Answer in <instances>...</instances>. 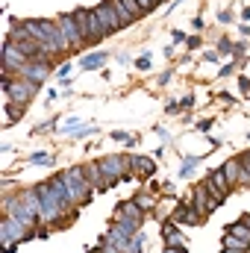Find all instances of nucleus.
Masks as SVG:
<instances>
[{"mask_svg": "<svg viewBox=\"0 0 250 253\" xmlns=\"http://www.w3.org/2000/svg\"><path fill=\"white\" fill-rule=\"evenodd\" d=\"M24 30L33 42H39L47 53H59V50H68L62 33H59V24L56 21H42V18H30L24 21Z\"/></svg>", "mask_w": 250, "mask_h": 253, "instance_id": "f257e3e1", "label": "nucleus"}, {"mask_svg": "<svg viewBox=\"0 0 250 253\" xmlns=\"http://www.w3.org/2000/svg\"><path fill=\"white\" fill-rule=\"evenodd\" d=\"M59 177H62V186H65V194H68V203H71V206L88 203L91 183H88V177H85V168H68Z\"/></svg>", "mask_w": 250, "mask_h": 253, "instance_id": "f03ea898", "label": "nucleus"}, {"mask_svg": "<svg viewBox=\"0 0 250 253\" xmlns=\"http://www.w3.org/2000/svg\"><path fill=\"white\" fill-rule=\"evenodd\" d=\"M94 12H97L100 24L106 27V33H118L121 27H126V24H132V21H135V18L126 12V9L121 6V3H118V0H112V3H100Z\"/></svg>", "mask_w": 250, "mask_h": 253, "instance_id": "7ed1b4c3", "label": "nucleus"}, {"mask_svg": "<svg viewBox=\"0 0 250 253\" xmlns=\"http://www.w3.org/2000/svg\"><path fill=\"white\" fill-rule=\"evenodd\" d=\"M3 88H6V94H9V100L12 103H30L33 100V94L39 91V83H33V80H12V74H6L3 77Z\"/></svg>", "mask_w": 250, "mask_h": 253, "instance_id": "20e7f679", "label": "nucleus"}, {"mask_svg": "<svg viewBox=\"0 0 250 253\" xmlns=\"http://www.w3.org/2000/svg\"><path fill=\"white\" fill-rule=\"evenodd\" d=\"M97 165H100V171H103L106 189H109L118 177H129V174H126V168H129V159H126V156H103Z\"/></svg>", "mask_w": 250, "mask_h": 253, "instance_id": "39448f33", "label": "nucleus"}, {"mask_svg": "<svg viewBox=\"0 0 250 253\" xmlns=\"http://www.w3.org/2000/svg\"><path fill=\"white\" fill-rule=\"evenodd\" d=\"M3 206H6V215H9V218H15V221H21L24 227H33V224L39 221V218L30 212V206L24 203V197H21V194H18V197H6V203H3Z\"/></svg>", "mask_w": 250, "mask_h": 253, "instance_id": "423d86ee", "label": "nucleus"}, {"mask_svg": "<svg viewBox=\"0 0 250 253\" xmlns=\"http://www.w3.org/2000/svg\"><path fill=\"white\" fill-rule=\"evenodd\" d=\"M56 24H59V33H62V39H65V44L68 47H83V33H80V27H77V21H74V15H59L56 18Z\"/></svg>", "mask_w": 250, "mask_h": 253, "instance_id": "0eeeda50", "label": "nucleus"}, {"mask_svg": "<svg viewBox=\"0 0 250 253\" xmlns=\"http://www.w3.org/2000/svg\"><path fill=\"white\" fill-rule=\"evenodd\" d=\"M0 236H3V242H24V239L33 236V227H24L21 221H15V218L6 215L0 221Z\"/></svg>", "mask_w": 250, "mask_h": 253, "instance_id": "6e6552de", "label": "nucleus"}, {"mask_svg": "<svg viewBox=\"0 0 250 253\" xmlns=\"http://www.w3.org/2000/svg\"><path fill=\"white\" fill-rule=\"evenodd\" d=\"M27 62H30V56H27L18 44L6 42V50H3V65H6V74H21Z\"/></svg>", "mask_w": 250, "mask_h": 253, "instance_id": "1a4fd4ad", "label": "nucleus"}, {"mask_svg": "<svg viewBox=\"0 0 250 253\" xmlns=\"http://www.w3.org/2000/svg\"><path fill=\"white\" fill-rule=\"evenodd\" d=\"M191 206H194L200 215H206V212H212V209H215V197H212V189H209V183H200V186L194 189Z\"/></svg>", "mask_w": 250, "mask_h": 253, "instance_id": "9d476101", "label": "nucleus"}, {"mask_svg": "<svg viewBox=\"0 0 250 253\" xmlns=\"http://www.w3.org/2000/svg\"><path fill=\"white\" fill-rule=\"evenodd\" d=\"M24 80H33V83H42L50 77V62H27L24 71H21Z\"/></svg>", "mask_w": 250, "mask_h": 253, "instance_id": "9b49d317", "label": "nucleus"}, {"mask_svg": "<svg viewBox=\"0 0 250 253\" xmlns=\"http://www.w3.org/2000/svg\"><path fill=\"white\" fill-rule=\"evenodd\" d=\"M200 218H203V215H200L191 203H188V206H180V209L171 215V221H174V224H191V227H194V224H200Z\"/></svg>", "mask_w": 250, "mask_h": 253, "instance_id": "f8f14e48", "label": "nucleus"}, {"mask_svg": "<svg viewBox=\"0 0 250 253\" xmlns=\"http://www.w3.org/2000/svg\"><path fill=\"white\" fill-rule=\"evenodd\" d=\"M129 168H132V174H141V177H150L156 171L153 159H147V156H129Z\"/></svg>", "mask_w": 250, "mask_h": 253, "instance_id": "ddd939ff", "label": "nucleus"}, {"mask_svg": "<svg viewBox=\"0 0 250 253\" xmlns=\"http://www.w3.org/2000/svg\"><path fill=\"white\" fill-rule=\"evenodd\" d=\"M162 239H165V248H186V239H183V233L174 224L162 227Z\"/></svg>", "mask_w": 250, "mask_h": 253, "instance_id": "4468645a", "label": "nucleus"}, {"mask_svg": "<svg viewBox=\"0 0 250 253\" xmlns=\"http://www.w3.org/2000/svg\"><path fill=\"white\" fill-rule=\"evenodd\" d=\"M224 177L230 180V186H236V183H242V159H230V162H224Z\"/></svg>", "mask_w": 250, "mask_h": 253, "instance_id": "2eb2a0df", "label": "nucleus"}, {"mask_svg": "<svg viewBox=\"0 0 250 253\" xmlns=\"http://www.w3.org/2000/svg\"><path fill=\"white\" fill-rule=\"evenodd\" d=\"M118 215H124V218H132V221H138V224H141V218H144V209H141L135 200H124V203L118 206Z\"/></svg>", "mask_w": 250, "mask_h": 253, "instance_id": "dca6fc26", "label": "nucleus"}, {"mask_svg": "<svg viewBox=\"0 0 250 253\" xmlns=\"http://www.w3.org/2000/svg\"><path fill=\"white\" fill-rule=\"evenodd\" d=\"M206 183H209V186H212L215 191H221V194H227V191H230V180L224 177V171H212Z\"/></svg>", "mask_w": 250, "mask_h": 253, "instance_id": "f3484780", "label": "nucleus"}, {"mask_svg": "<svg viewBox=\"0 0 250 253\" xmlns=\"http://www.w3.org/2000/svg\"><path fill=\"white\" fill-rule=\"evenodd\" d=\"M227 233L230 236H236V239H242V242H250V227L242 221V224H230L227 227Z\"/></svg>", "mask_w": 250, "mask_h": 253, "instance_id": "a211bd4d", "label": "nucleus"}, {"mask_svg": "<svg viewBox=\"0 0 250 253\" xmlns=\"http://www.w3.org/2000/svg\"><path fill=\"white\" fill-rule=\"evenodd\" d=\"M103 65H106V53H91V56L83 59V68H85V71H91V68H103Z\"/></svg>", "mask_w": 250, "mask_h": 253, "instance_id": "6ab92c4d", "label": "nucleus"}, {"mask_svg": "<svg viewBox=\"0 0 250 253\" xmlns=\"http://www.w3.org/2000/svg\"><path fill=\"white\" fill-rule=\"evenodd\" d=\"M144 245H147L144 233H135V236L129 239V245H126V253H141V251H144Z\"/></svg>", "mask_w": 250, "mask_h": 253, "instance_id": "aec40b11", "label": "nucleus"}, {"mask_svg": "<svg viewBox=\"0 0 250 253\" xmlns=\"http://www.w3.org/2000/svg\"><path fill=\"white\" fill-rule=\"evenodd\" d=\"M118 3L124 6V9L129 12V15H132V18H138V15H144V12H141V6H138V0H118Z\"/></svg>", "mask_w": 250, "mask_h": 253, "instance_id": "412c9836", "label": "nucleus"}, {"mask_svg": "<svg viewBox=\"0 0 250 253\" xmlns=\"http://www.w3.org/2000/svg\"><path fill=\"white\" fill-rule=\"evenodd\" d=\"M30 165H53V156L50 153H33L30 156Z\"/></svg>", "mask_w": 250, "mask_h": 253, "instance_id": "4be33fe9", "label": "nucleus"}, {"mask_svg": "<svg viewBox=\"0 0 250 253\" xmlns=\"http://www.w3.org/2000/svg\"><path fill=\"white\" fill-rule=\"evenodd\" d=\"M21 109H24V103H12V100H9V109H6V115H9V121H15V118L21 115Z\"/></svg>", "mask_w": 250, "mask_h": 253, "instance_id": "5701e85b", "label": "nucleus"}, {"mask_svg": "<svg viewBox=\"0 0 250 253\" xmlns=\"http://www.w3.org/2000/svg\"><path fill=\"white\" fill-rule=\"evenodd\" d=\"M135 203H138L141 209H150V206H153V197H150V194H141V191H138V194H135Z\"/></svg>", "mask_w": 250, "mask_h": 253, "instance_id": "b1692460", "label": "nucleus"}, {"mask_svg": "<svg viewBox=\"0 0 250 253\" xmlns=\"http://www.w3.org/2000/svg\"><path fill=\"white\" fill-rule=\"evenodd\" d=\"M80 129H83V121L80 118H68L65 121V132H80Z\"/></svg>", "mask_w": 250, "mask_h": 253, "instance_id": "393cba45", "label": "nucleus"}, {"mask_svg": "<svg viewBox=\"0 0 250 253\" xmlns=\"http://www.w3.org/2000/svg\"><path fill=\"white\" fill-rule=\"evenodd\" d=\"M194 168H197V159L191 156V159H186V162H183V171H180V177H188V174H191Z\"/></svg>", "mask_w": 250, "mask_h": 253, "instance_id": "a878e982", "label": "nucleus"}, {"mask_svg": "<svg viewBox=\"0 0 250 253\" xmlns=\"http://www.w3.org/2000/svg\"><path fill=\"white\" fill-rule=\"evenodd\" d=\"M135 68H141V71H147V68H150V56L144 53L141 59H135Z\"/></svg>", "mask_w": 250, "mask_h": 253, "instance_id": "bb28decb", "label": "nucleus"}, {"mask_svg": "<svg viewBox=\"0 0 250 253\" xmlns=\"http://www.w3.org/2000/svg\"><path fill=\"white\" fill-rule=\"evenodd\" d=\"M138 6H141V12H144V15H147V12H150V9H153V6H156V3H153V0H138Z\"/></svg>", "mask_w": 250, "mask_h": 253, "instance_id": "cd10ccee", "label": "nucleus"}, {"mask_svg": "<svg viewBox=\"0 0 250 253\" xmlns=\"http://www.w3.org/2000/svg\"><path fill=\"white\" fill-rule=\"evenodd\" d=\"M15 248H18V242H3V253H15Z\"/></svg>", "mask_w": 250, "mask_h": 253, "instance_id": "c85d7f7f", "label": "nucleus"}, {"mask_svg": "<svg viewBox=\"0 0 250 253\" xmlns=\"http://www.w3.org/2000/svg\"><path fill=\"white\" fill-rule=\"evenodd\" d=\"M112 138H115V141H129V135H126V132H118V129L112 132Z\"/></svg>", "mask_w": 250, "mask_h": 253, "instance_id": "c756f323", "label": "nucleus"}, {"mask_svg": "<svg viewBox=\"0 0 250 253\" xmlns=\"http://www.w3.org/2000/svg\"><path fill=\"white\" fill-rule=\"evenodd\" d=\"M197 129H200V132H209V129H212V121H200V126H197Z\"/></svg>", "mask_w": 250, "mask_h": 253, "instance_id": "7c9ffc66", "label": "nucleus"}, {"mask_svg": "<svg viewBox=\"0 0 250 253\" xmlns=\"http://www.w3.org/2000/svg\"><path fill=\"white\" fill-rule=\"evenodd\" d=\"M59 77H62V80L65 77H71V65H62V68H59Z\"/></svg>", "mask_w": 250, "mask_h": 253, "instance_id": "2f4dec72", "label": "nucleus"}, {"mask_svg": "<svg viewBox=\"0 0 250 253\" xmlns=\"http://www.w3.org/2000/svg\"><path fill=\"white\" fill-rule=\"evenodd\" d=\"M218 18H221V21H224V24H230V21H233V12H221V15H218Z\"/></svg>", "mask_w": 250, "mask_h": 253, "instance_id": "473e14b6", "label": "nucleus"}, {"mask_svg": "<svg viewBox=\"0 0 250 253\" xmlns=\"http://www.w3.org/2000/svg\"><path fill=\"white\" fill-rule=\"evenodd\" d=\"M233 68H236V65H224V68H221V77H230V74H233Z\"/></svg>", "mask_w": 250, "mask_h": 253, "instance_id": "72a5a7b5", "label": "nucleus"}, {"mask_svg": "<svg viewBox=\"0 0 250 253\" xmlns=\"http://www.w3.org/2000/svg\"><path fill=\"white\" fill-rule=\"evenodd\" d=\"M165 253H186V248H165Z\"/></svg>", "mask_w": 250, "mask_h": 253, "instance_id": "f704fd0d", "label": "nucleus"}, {"mask_svg": "<svg viewBox=\"0 0 250 253\" xmlns=\"http://www.w3.org/2000/svg\"><path fill=\"white\" fill-rule=\"evenodd\" d=\"M242 18H245V21H250V6H248V9H242Z\"/></svg>", "mask_w": 250, "mask_h": 253, "instance_id": "c9c22d12", "label": "nucleus"}, {"mask_svg": "<svg viewBox=\"0 0 250 253\" xmlns=\"http://www.w3.org/2000/svg\"><path fill=\"white\" fill-rule=\"evenodd\" d=\"M88 253H106L103 248H88Z\"/></svg>", "mask_w": 250, "mask_h": 253, "instance_id": "e433bc0d", "label": "nucleus"}, {"mask_svg": "<svg viewBox=\"0 0 250 253\" xmlns=\"http://www.w3.org/2000/svg\"><path fill=\"white\" fill-rule=\"evenodd\" d=\"M224 253H242V251H233V248H224Z\"/></svg>", "mask_w": 250, "mask_h": 253, "instance_id": "4c0bfd02", "label": "nucleus"}, {"mask_svg": "<svg viewBox=\"0 0 250 253\" xmlns=\"http://www.w3.org/2000/svg\"><path fill=\"white\" fill-rule=\"evenodd\" d=\"M245 224H248V227H250V215H248V218H245Z\"/></svg>", "mask_w": 250, "mask_h": 253, "instance_id": "58836bf2", "label": "nucleus"}, {"mask_svg": "<svg viewBox=\"0 0 250 253\" xmlns=\"http://www.w3.org/2000/svg\"><path fill=\"white\" fill-rule=\"evenodd\" d=\"M153 3H165V0H153Z\"/></svg>", "mask_w": 250, "mask_h": 253, "instance_id": "ea45409f", "label": "nucleus"}, {"mask_svg": "<svg viewBox=\"0 0 250 253\" xmlns=\"http://www.w3.org/2000/svg\"><path fill=\"white\" fill-rule=\"evenodd\" d=\"M245 156H248V159H250V150H248V153H245Z\"/></svg>", "mask_w": 250, "mask_h": 253, "instance_id": "a19ab883", "label": "nucleus"}]
</instances>
